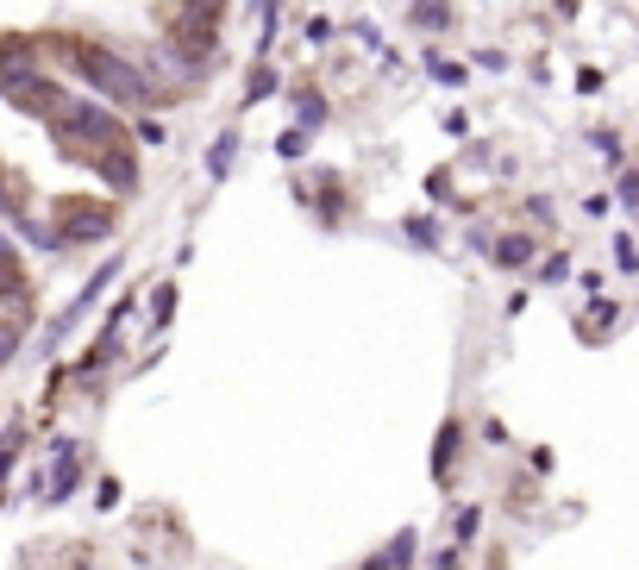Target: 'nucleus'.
Here are the masks:
<instances>
[{
  "mask_svg": "<svg viewBox=\"0 0 639 570\" xmlns=\"http://www.w3.org/2000/svg\"><path fill=\"white\" fill-rule=\"evenodd\" d=\"M69 57L82 63V76L94 82V88H107L113 101H151V88H145V76L126 63V57H113V51H94V44H69Z\"/></svg>",
  "mask_w": 639,
  "mask_h": 570,
  "instance_id": "1",
  "label": "nucleus"
},
{
  "mask_svg": "<svg viewBox=\"0 0 639 570\" xmlns=\"http://www.w3.org/2000/svg\"><path fill=\"white\" fill-rule=\"evenodd\" d=\"M57 232H51V239L57 245H88V239H101V232L113 226V213L101 207V201H57Z\"/></svg>",
  "mask_w": 639,
  "mask_h": 570,
  "instance_id": "2",
  "label": "nucleus"
},
{
  "mask_svg": "<svg viewBox=\"0 0 639 570\" xmlns=\"http://www.w3.org/2000/svg\"><path fill=\"white\" fill-rule=\"evenodd\" d=\"M458 439H464V426L445 420V426H439V445H433V477H439V483H445V470H452V458H458Z\"/></svg>",
  "mask_w": 639,
  "mask_h": 570,
  "instance_id": "3",
  "label": "nucleus"
},
{
  "mask_svg": "<svg viewBox=\"0 0 639 570\" xmlns=\"http://www.w3.org/2000/svg\"><path fill=\"white\" fill-rule=\"evenodd\" d=\"M533 239H502V245H495V264H508V270H520V264H533Z\"/></svg>",
  "mask_w": 639,
  "mask_h": 570,
  "instance_id": "4",
  "label": "nucleus"
},
{
  "mask_svg": "<svg viewBox=\"0 0 639 570\" xmlns=\"http://www.w3.org/2000/svg\"><path fill=\"white\" fill-rule=\"evenodd\" d=\"M383 558H389L395 570H408V564H414V533H401L395 545H383Z\"/></svg>",
  "mask_w": 639,
  "mask_h": 570,
  "instance_id": "5",
  "label": "nucleus"
},
{
  "mask_svg": "<svg viewBox=\"0 0 639 570\" xmlns=\"http://www.w3.org/2000/svg\"><path fill=\"white\" fill-rule=\"evenodd\" d=\"M13 351H19V326H13V320H0V364H7Z\"/></svg>",
  "mask_w": 639,
  "mask_h": 570,
  "instance_id": "6",
  "label": "nucleus"
},
{
  "mask_svg": "<svg viewBox=\"0 0 639 570\" xmlns=\"http://www.w3.org/2000/svg\"><path fill=\"white\" fill-rule=\"evenodd\" d=\"M364 570H395V564H389V558H370V564H364Z\"/></svg>",
  "mask_w": 639,
  "mask_h": 570,
  "instance_id": "7",
  "label": "nucleus"
}]
</instances>
